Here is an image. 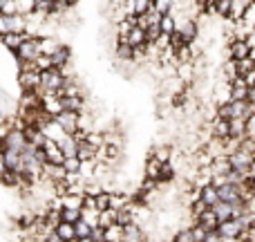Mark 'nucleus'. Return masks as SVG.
Segmentation results:
<instances>
[{
	"instance_id": "1",
	"label": "nucleus",
	"mask_w": 255,
	"mask_h": 242,
	"mask_svg": "<svg viewBox=\"0 0 255 242\" xmlns=\"http://www.w3.org/2000/svg\"><path fill=\"white\" fill-rule=\"evenodd\" d=\"M40 43H43V36H29L20 47L11 52L13 58L20 61V65L22 63H36L40 56H43V52H40Z\"/></svg>"
},
{
	"instance_id": "2",
	"label": "nucleus",
	"mask_w": 255,
	"mask_h": 242,
	"mask_svg": "<svg viewBox=\"0 0 255 242\" xmlns=\"http://www.w3.org/2000/svg\"><path fill=\"white\" fill-rule=\"evenodd\" d=\"M40 81H43V85H40V94H45V92H56L58 94V90L65 85L67 76H65L63 70L52 67V70H47V72H40Z\"/></svg>"
},
{
	"instance_id": "3",
	"label": "nucleus",
	"mask_w": 255,
	"mask_h": 242,
	"mask_svg": "<svg viewBox=\"0 0 255 242\" xmlns=\"http://www.w3.org/2000/svg\"><path fill=\"white\" fill-rule=\"evenodd\" d=\"M2 168L4 171H11L16 175H22L27 171V162L22 157V153L16 150H2Z\"/></svg>"
},
{
	"instance_id": "4",
	"label": "nucleus",
	"mask_w": 255,
	"mask_h": 242,
	"mask_svg": "<svg viewBox=\"0 0 255 242\" xmlns=\"http://www.w3.org/2000/svg\"><path fill=\"white\" fill-rule=\"evenodd\" d=\"M27 137H25V130H18L13 128L7 137H2V150H16V153H25L27 148Z\"/></svg>"
},
{
	"instance_id": "5",
	"label": "nucleus",
	"mask_w": 255,
	"mask_h": 242,
	"mask_svg": "<svg viewBox=\"0 0 255 242\" xmlns=\"http://www.w3.org/2000/svg\"><path fill=\"white\" fill-rule=\"evenodd\" d=\"M251 45L247 43V38H233L229 43V56L231 61L240 63V61H247V58H251Z\"/></svg>"
},
{
	"instance_id": "6",
	"label": "nucleus",
	"mask_w": 255,
	"mask_h": 242,
	"mask_svg": "<svg viewBox=\"0 0 255 242\" xmlns=\"http://www.w3.org/2000/svg\"><path fill=\"white\" fill-rule=\"evenodd\" d=\"M18 85L22 92H40V72H18Z\"/></svg>"
},
{
	"instance_id": "7",
	"label": "nucleus",
	"mask_w": 255,
	"mask_h": 242,
	"mask_svg": "<svg viewBox=\"0 0 255 242\" xmlns=\"http://www.w3.org/2000/svg\"><path fill=\"white\" fill-rule=\"evenodd\" d=\"M58 123V126L65 130L67 137H74L76 132H79V121H81V115L79 112H61V115L54 119Z\"/></svg>"
},
{
	"instance_id": "8",
	"label": "nucleus",
	"mask_w": 255,
	"mask_h": 242,
	"mask_svg": "<svg viewBox=\"0 0 255 242\" xmlns=\"http://www.w3.org/2000/svg\"><path fill=\"white\" fill-rule=\"evenodd\" d=\"M40 97H43V112H47L52 119H56L63 112L61 97H58L56 92H45V94H40Z\"/></svg>"
},
{
	"instance_id": "9",
	"label": "nucleus",
	"mask_w": 255,
	"mask_h": 242,
	"mask_svg": "<svg viewBox=\"0 0 255 242\" xmlns=\"http://www.w3.org/2000/svg\"><path fill=\"white\" fill-rule=\"evenodd\" d=\"M45 155H47V162L49 164H56V166H63L65 164V153H63V148H61V144H56V141H52V139H47V144H45Z\"/></svg>"
},
{
	"instance_id": "10",
	"label": "nucleus",
	"mask_w": 255,
	"mask_h": 242,
	"mask_svg": "<svg viewBox=\"0 0 255 242\" xmlns=\"http://www.w3.org/2000/svg\"><path fill=\"white\" fill-rule=\"evenodd\" d=\"M197 29H199V25L193 20V18H188V20L179 22V27H177V31L181 34V38H184L186 45H193V40L197 38Z\"/></svg>"
},
{
	"instance_id": "11",
	"label": "nucleus",
	"mask_w": 255,
	"mask_h": 242,
	"mask_svg": "<svg viewBox=\"0 0 255 242\" xmlns=\"http://www.w3.org/2000/svg\"><path fill=\"white\" fill-rule=\"evenodd\" d=\"M208 168H211L213 180H215V177H229L231 173H233V164H231V159H229V157H220V159H215V162H213Z\"/></svg>"
},
{
	"instance_id": "12",
	"label": "nucleus",
	"mask_w": 255,
	"mask_h": 242,
	"mask_svg": "<svg viewBox=\"0 0 255 242\" xmlns=\"http://www.w3.org/2000/svg\"><path fill=\"white\" fill-rule=\"evenodd\" d=\"M253 0H233V7H231V20L235 22V25H240V22L244 20V16H247L249 7H251Z\"/></svg>"
},
{
	"instance_id": "13",
	"label": "nucleus",
	"mask_w": 255,
	"mask_h": 242,
	"mask_svg": "<svg viewBox=\"0 0 255 242\" xmlns=\"http://www.w3.org/2000/svg\"><path fill=\"white\" fill-rule=\"evenodd\" d=\"M197 225H199V227H204V229H206L208 234H215V231L220 229V220H217V216H215V211H213V209H208V211L204 213V216H199Z\"/></svg>"
},
{
	"instance_id": "14",
	"label": "nucleus",
	"mask_w": 255,
	"mask_h": 242,
	"mask_svg": "<svg viewBox=\"0 0 255 242\" xmlns=\"http://www.w3.org/2000/svg\"><path fill=\"white\" fill-rule=\"evenodd\" d=\"M29 36H34V34H29V31H25V34H2V45L9 49V52H13V49L20 47Z\"/></svg>"
},
{
	"instance_id": "15",
	"label": "nucleus",
	"mask_w": 255,
	"mask_h": 242,
	"mask_svg": "<svg viewBox=\"0 0 255 242\" xmlns=\"http://www.w3.org/2000/svg\"><path fill=\"white\" fill-rule=\"evenodd\" d=\"M70 58H72V49L67 47V45H61L58 47V52L52 56V63L56 70H63L65 65H70Z\"/></svg>"
},
{
	"instance_id": "16",
	"label": "nucleus",
	"mask_w": 255,
	"mask_h": 242,
	"mask_svg": "<svg viewBox=\"0 0 255 242\" xmlns=\"http://www.w3.org/2000/svg\"><path fill=\"white\" fill-rule=\"evenodd\" d=\"M213 211H215L217 220L222 222H229V220H235V207L233 204H226V202H220L217 207H213Z\"/></svg>"
},
{
	"instance_id": "17",
	"label": "nucleus",
	"mask_w": 255,
	"mask_h": 242,
	"mask_svg": "<svg viewBox=\"0 0 255 242\" xmlns=\"http://www.w3.org/2000/svg\"><path fill=\"white\" fill-rule=\"evenodd\" d=\"M202 202L206 204L208 209L217 207V204L222 202V200H220V191H217V186H213V184L204 186V193H202Z\"/></svg>"
},
{
	"instance_id": "18",
	"label": "nucleus",
	"mask_w": 255,
	"mask_h": 242,
	"mask_svg": "<svg viewBox=\"0 0 255 242\" xmlns=\"http://www.w3.org/2000/svg\"><path fill=\"white\" fill-rule=\"evenodd\" d=\"M213 135L215 139H231V121H224V119H215L213 121Z\"/></svg>"
},
{
	"instance_id": "19",
	"label": "nucleus",
	"mask_w": 255,
	"mask_h": 242,
	"mask_svg": "<svg viewBox=\"0 0 255 242\" xmlns=\"http://www.w3.org/2000/svg\"><path fill=\"white\" fill-rule=\"evenodd\" d=\"M45 135H47V139H52V141H56V144H63L65 141V130H63L61 126H58L56 121H52V123H47V128H45Z\"/></svg>"
},
{
	"instance_id": "20",
	"label": "nucleus",
	"mask_w": 255,
	"mask_h": 242,
	"mask_svg": "<svg viewBox=\"0 0 255 242\" xmlns=\"http://www.w3.org/2000/svg\"><path fill=\"white\" fill-rule=\"evenodd\" d=\"M61 103H63V112H83V106H85V99L83 97H74V99H70V97H65V99H61Z\"/></svg>"
},
{
	"instance_id": "21",
	"label": "nucleus",
	"mask_w": 255,
	"mask_h": 242,
	"mask_svg": "<svg viewBox=\"0 0 255 242\" xmlns=\"http://www.w3.org/2000/svg\"><path fill=\"white\" fill-rule=\"evenodd\" d=\"M150 157H154L159 164H170V157H172V148L170 146H154L152 150H150Z\"/></svg>"
},
{
	"instance_id": "22",
	"label": "nucleus",
	"mask_w": 255,
	"mask_h": 242,
	"mask_svg": "<svg viewBox=\"0 0 255 242\" xmlns=\"http://www.w3.org/2000/svg\"><path fill=\"white\" fill-rule=\"evenodd\" d=\"M128 45L130 47H143V45H148V36H145V29H141V27H134V29L130 31V38H128Z\"/></svg>"
},
{
	"instance_id": "23",
	"label": "nucleus",
	"mask_w": 255,
	"mask_h": 242,
	"mask_svg": "<svg viewBox=\"0 0 255 242\" xmlns=\"http://www.w3.org/2000/svg\"><path fill=\"white\" fill-rule=\"evenodd\" d=\"M161 166L163 164H159L154 157H148V162H145V180L159 182V177H161Z\"/></svg>"
},
{
	"instance_id": "24",
	"label": "nucleus",
	"mask_w": 255,
	"mask_h": 242,
	"mask_svg": "<svg viewBox=\"0 0 255 242\" xmlns=\"http://www.w3.org/2000/svg\"><path fill=\"white\" fill-rule=\"evenodd\" d=\"M231 139H247V119H233L231 121Z\"/></svg>"
},
{
	"instance_id": "25",
	"label": "nucleus",
	"mask_w": 255,
	"mask_h": 242,
	"mask_svg": "<svg viewBox=\"0 0 255 242\" xmlns=\"http://www.w3.org/2000/svg\"><path fill=\"white\" fill-rule=\"evenodd\" d=\"M63 166H65L70 177H81V173H83V162H81L79 157H67Z\"/></svg>"
},
{
	"instance_id": "26",
	"label": "nucleus",
	"mask_w": 255,
	"mask_h": 242,
	"mask_svg": "<svg viewBox=\"0 0 255 242\" xmlns=\"http://www.w3.org/2000/svg\"><path fill=\"white\" fill-rule=\"evenodd\" d=\"M79 159L83 164H92V162H97V150L92 148V146L88 144V141H83V144L79 146Z\"/></svg>"
},
{
	"instance_id": "27",
	"label": "nucleus",
	"mask_w": 255,
	"mask_h": 242,
	"mask_svg": "<svg viewBox=\"0 0 255 242\" xmlns=\"http://www.w3.org/2000/svg\"><path fill=\"white\" fill-rule=\"evenodd\" d=\"M58 47H61V43H56L52 36H43V43H40V52H43V56L52 58L54 54L58 52Z\"/></svg>"
},
{
	"instance_id": "28",
	"label": "nucleus",
	"mask_w": 255,
	"mask_h": 242,
	"mask_svg": "<svg viewBox=\"0 0 255 242\" xmlns=\"http://www.w3.org/2000/svg\"><path fill=\"white\" fill-rule=\"evenodd\" d=\"M117 225L119 227H130V225H134V209L132 207H128V209H121L119 213H117Z\"/></svg>"
},
{
	"instance_id": "29",
	"label": "nucleus",
	"mask_w": 255,
	"mask_h": 242,
	"mask_svg": "<svg viewBox=\"0 0 255 242\" xmlns=\"http://www.w3.org/2000/svg\"><path fill=\"white\" fill-rule=\"evenodd\" d=\"M83 195H72V193L65 195V198H61V207L63 209H81V211H83Z\"/></svg>"
},
{
	"instance_id": "30",
	"label": "nucleus",
	"mask_w": 255,
	"mask_h": 242,
	"mask_svg": "<svg viewBox=\"0 0 255 242\" xmlns=\"http://www.w3.org/2000/svg\"><path fill=\"white\" fill-rule=\"evenodd\" d=\"M79 141L74 139V137H65V141L61 144L63 153H65V157H79Z\"/></svg>"
},
{
	"instance_id": "31",
	"label": "nucleus",
	"mask_w": 255,
	"mask_h": 242,
	"mask_svg": "<svg viewBox=\"0 0 255 242\" xmlns=\"http://www.w3.org/2000/svg\"><path fill=\"white\" fill-rule=\"evenodd\" d=\"M177 27H179V22H177V18L172 16H163L161 18V31H163V36H172V34H177Z\"/></svg>"
},
{
	"instance_id": "32",
	"label": "nucleus",
	"mask_w": 255,
	"mask_h": 242,
	"mask_svg": "<svg viewBox=\"0 0 255 242\" xmlns=\"http://www.w3.org/2000/svg\"><path fill=\"white\" fill-rule=\"evenodd\" d=\"M56 234L61 236L65 242H72V240H76V227L74 225H67V222H61V225H58V229H56Z\"/></svg>"
},
{
	"instance_id": "33",
	"label": "nucleus",
	"mask_w": 255,
	"mask_h": 242,
	"mask_svg": "<svg viewBox=\"0 0 255 242\" xmlns=\"http://www.w3.org/2000/svg\"><path fill=\"white\" fill-rule=\"evenodd\" d=\"M117 213L119 211H115V209H110V211H103L101 213V218H99V227L101 229H110V227H115L117 225Z\"/></svg>"
},
{
	"instance_id": "34",
	"label": "nucleus",
	"mask_w": 255,
	"mask_h": 242,
	"mask_svg": "<svg viewBox=\"0 0 255 242\" xmlns=\"http://www.w3.org/2000/svg\"><path fill=\"white\" fill-rule=\"evenodd\" d=\"M97 209L99 211H110L112 209V191H101L97 195Z\"/></svg>"
},
{
	"instance_id": "35",
	"label": "nucleus",
	"mask_w": 255,
	"mask_h": 242,
	"mask_svg": "<svg viewBox=\"0 0 255 242\" xmlns=\"http://www.w3.org/2000/svg\"><path fill=\"white\" fill-rule=\"evenodd\" d=\"M0 16H18V0H0Z\"/></svg>"
},
{
	"instance_id": "36",
	"label": "nucleus",
	"mask_w": 255,
	"mask_h": 242,
	"mask_svg": "<svg viewBox=\"0 0 255 242\" xmlns=\"http://www.w3.org/2000/svg\"><path fill=\"white\" fill-rule=\"evenodd\" d=\"M2 184L4 186H22V177L16 175V173H11V171H4V168H2Z\"/></svg>"
},
{
	"instance_id": "37",
	"label": "nucleus",
	"mask_w": 255,
	"mask_h": 242,
	"mask_svg": "<svg viewBox=\"0 0 255 242\" xmlns=\"http://www.w3.org/2000/svg\"><path fill=\"white\" fill-rule=\"evenodd\" d=\"M74 227H76V238H79V240L90 238V236H92V231L97 229V227H90L88 222H83V220H81V222H76Z\"/></svg>"
},
{
	"instance_id": "38",
	"label": "nucleus",
	"mask_w": 255,
	"mask_h": 242,
	"mask_svg": "<svg viewBox=\"0 0 255 242\" xmlns=\"http://www.w3.org/2000/svg\"><path fill=\"white\" fill-rule=\"evenodd\" d=\"M224 74H226V81H229V83H233V81L240 76V74H238V63L229 58V61L224 63Z\"/></svg>"
},
{
	"instance_id": "39",
	"label": "nucleus",
	"mask_w": 255,
	"mask_h": 242,
	"mask_svg": "<svg viewBox=\"0 0 255 242\" xmlns=\"http://www.w3.org/2000/svg\"><path fill=\"white\" fill-rule=\"evenodd\" d=\"M117 56L121 61H134V47H130V45H117Z\"/></svg>"
},
{
	"instance_id": "40",
	"label": "nucleus",
	"mask_w": 255,
	"mask_h": 242,
	"mask_svg": "<svg viewBox=\"0 0 255 242\" xmlns=\"http://www.w3.org/2000/svg\"><path fill=\"white\" fill-rule=\"evenodd\" d=\"M175 180V168L172 164H163L161 166V177H159V184H166V182H172Z\"/></svg>"
},
{
	"instance_id": "41",
	"label": "nucleus",
	"mask_w": 255,
	"mask_h": 242,
	"mask_svg": "<svg viewBox=\"0 0 255 242\" xmlns=\"http://www.w3.org/2000/svg\"><path fill=\"white\" fill-rule=\"evenodd\" d=\"M145 36H148V43H150V45H154V43H157V40L163 36L161 25H152V27H148V31H145Z\"/></svg>"
},
{
	"instance_id": "42",
	"label": "nucleus",
	"mask_w": 255,
	"mask_h": 242,
	"mask_svg": "<svg viewBox=\"0 0 255 242\" xmlns=\"http://www.w3.org/2000/svg\"><path fill=\"white\" fill-rule=\"evenodd\" d=\"M99 218H101V211H88V209H83V222H88L90 227H99Z\"/></svg>"
},
{
	"instance_id": "43",
	"label": "nucleus",
	"mask_w": 255,
	"mask_h": 242,
	"mask_svg": "<svg viewBox=\"0 0 255 242\" xmlns=\"http://www.w3.org/2000/svg\"><path fill=\"white\" fill-rule=\"evenodd\" d=\"M231 7H233V0H217V16H231Z\"/></svg>"
},
{
	"instance_id": "44",
	"label": "nucleus",
	"mask_w": 255,
	"mask_h": 242,
	"mask_svg": "<svg viewBox=\"0 0 255 242\" xmlns=\"http://www.w3.org/2000/svg\"><path fill=\"white\" fill-rule=\"evenodd\" d=\"M175 242H197V240H195V236H193V229L188 227V229H181L179 234L175 236Z\"/></svg>"
},
{
	"instance_id": "45",
	"label": "nucleus",
	"mask_w": 255,
	"mask_h": 242,
	"mask_svg": "<svg viewBox=\"0 0 255 242\" xmlns=\"http://www.w3.org/2000/svg\"><path fill=\"white\" fill-rule=\"evenodd\" d=\"M193 229V236H195V240L197 242H206V238H208V231L204 229V227H199V225H193L190 227Z\"/></svg>"
},
{
	"instance_id": "46",
	"label": "nucleus",
	"mask_w": 255,
	"mask_h": 242,
	"mask_svg": "<svg viewBox=\"0 0 255 242\" xmlns=\"http://www.w3.org/2000/svg\"><path fill=\"white\" fill-rule=\"evenodd\" d=\"M83 209H88V211H99L97 209V198L90 195V193H85L83 195Z\"/></svg>"
},
{
	"instance_id": "47",
	"label": "nucleus",
	"mask_w": 255,
	"mask_h": 242,
	"mask_svg": "<svg viewBox=\"0 0 255 242\" xmlns=\"http://www.w3.org/2000/svg\"><path fill=\"white\" fill-rule=\"evenodd\" d=\"M92 240H94V242H108V238H106V229L97 227V229L92 231Z\"/></svg>"
},
{
	"instance_id": "48",
	"label": "nucleus",
	"mask_w": 255,
	"mask_h": 242,
	"mask_svg": "<svg viewBox=\"0 0 255 242\" xmlns=\"http://www.w3.org/2000/svg\"><path fill=\"white\" fill-rule=\"evenodd\" d=\"M157 184H159V182H154V180H143V184H141V191H143V193H152V191L157 189Z\"/></svg>"
},
{
	"instance_id": "49",
	"label": "nucleus",
	"mask_w": 255,
	"mask_h": 242,
	"mask_svg": "<svg viewBox=\"0 0 255 242\" xmlns=\"http://www.w3.org/2000/svg\"><path fill=\"white\" fill-rule=\"evenodd\" d=\"M247 137H251V139H255V115L247 121Z\"/></svg>"
},
{
	"instance_id": "50",
	"label": "nucleus",
	"mask_w": 255,
	"mask_h": 242,
	"mask_svg": "<svg viewBox=\"0 0 255 242\" xmlns=\"http://www.w3.org/2000/svg\"><path fill=\"white\" fill-rule=\"evenodd\" d=\"M206 242H222V236H220V234H217V231H215V234H208V238H206Z\"/></svg>"
},
{
	"instance_id": "51",
	"label": "nucleus",
	"mask_w": 255,
	"mask_h": 242,
	"mask_svg": "<svg viewBox=\"0 0 255 242\" xmlns=\"http://www.w3.org/2000/svg\"><path fill=\"white\" fill-rule=\"evenodd\" d=\"M45 242H65V240H63V238H61V236H58V234H52V236H49V238L45 240Z\"/></svg>"
},
{
	"instance_id": "52",
	"label": "nucleus",
	"mask_w": 255,
	"mask_h": 242,
	"mask_svg": "<svg viewBox=\"0 0 255 242\" xmlns=\"http://www.w3.org/2000/svg\"><path fill=\"white\" fill-rule=\"evenodd\" d=\"M251 58H253V63H255V49H253V52H251Z\"/></svg>"
},
{
	"instance_id": "53",
	"label": "nucleus",
	"mask_w": 255,
	"mask_h": 242,
	"mask_svg": "<svg viewBox=\"0 0 255 242\" xmlns=\"http://www.w3.org/2000/svg\"><path fill=\"white\" fill-rule=\"evenodd\" d=\"M172 242H175V240H172Z\"/></svg>"
}]
</instances>
